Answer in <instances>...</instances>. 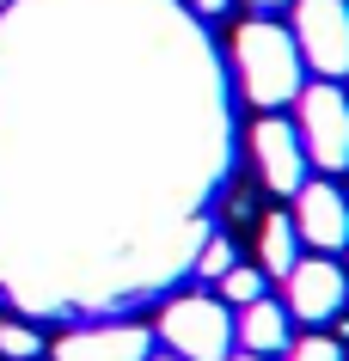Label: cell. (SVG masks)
Segmentation results:
<instances>
[{
	"label": "cell",
	"instance_id": "cell-19",
	"mask_svg": "<svg viewBox=\"0 0 349 361\" xmlns=\"http://www.w3.org/2000/svg\"><path fill=\"white\" fill-rule=\"evenodd\" d=\"M166 361H178V355H166Z\"/></svg>",
	"mask_w": 349,
	"mask_h": 361
},
{
	"label": "cell",
	"instance_id": "cell-13",
	"mask_svg": "<svg viewBox=\"0 0 349 361\" xmlns=\"http://www.w3.org/2000/svg\"><path fill=\"white\" fill-rule=\"evenodd\" d=\"M227 269H233V245H227V233H209V239H202V251H196V276L221 282Z\"/></svg>",
	"mask_w": 349,
	"mask_h": 361
},
{
	"label": "cell",
	"instance_id": "cell-18",
	"mask_svg": "<svg viewBox=\"0 0 349 361\" xmlns=\"http://www.w3.org/2000/svg\"><path fill=\"white\" fill-rule=\"evenodd\" d=\"M6 6H13V0H0V13H6Z\"/></svg>",
	"mask_w": 349,
	"mask_h": 361
},
{
	"label": "cell",
	"instance_id": "cell-12",
	"mask_svg": "<svg viewBox=\"0 0 349 361\" xmlns=\"http://www.w3.org/2000/svg\"><path fill=\"white\" fill-rule=\"evenodd\" d=\"M0 355L6 361H37L43 355V331L25 319H0Z\"/></svg>",
	"mask_w": 349,
	"mask_h": 361
},
{
	"label": "cell",
	"instance_id": "cell-1",
	"mask_svg": "<svg viewBox=\"0 0 349 361\" xmlns=\"http://www.w3.org/2000/svg\"><path fill=\"white\" fill-rule=\"evenodd\" d=\"M233 74H239V92L252 98L257 111H282L300 98V43H294L288 25H270V19H252L239 25L233 37Z\"/></svg>",
	"mask_w": 349,
	"mask_h": 361
},
{
	"label": "cell",
	"instance_id": "cell-10",
	"mask_svg": "<svg viewBox=\"0 0 349 361\" xmlns=\"http://www.w3.org/2000/svg\"><path fill=\"white\" fill-rule=\"evenodd\" d=\"M300 264V227H294V214H264V227H257V269L264 276H288Z\"/></svg>",
	"mask_w": 349,
	"mask_h": 361
},
{
	"label": "cell",
	"instance_id": "cell-16",
	"mask_svg": "<svg viewBox=\"0 0 349 361\" xmlns=\"http://www.w3.org/2000/svg\"><path fill=\"white\" fill-rule=\"evenodd\" d=\"M245 6H257V13H270V6H288V0H245Z\"/></svg>",
	"mask_w": 349,
	"mask_h": 361
},
{
	"label": "cell",
	"instance_id": "cell-14",
	"mask_svg": "<svg viewBox=\"0 0 349 361\" xmlns=\"http://www.w3.org/2000/svg\"><path fill=\"white\" fill-rule=\"evenodd\" d=\"M288 361H349V355H343V343H331V337H300L288 349Z\"/></svg>",
	"mask_w": 349,
	"mask_h": 361
},
{
	"label": "cell",
	"instance_id": "cell-5",
	"mask_svg": "<svg viewBox=\"0 0 349 361\" xmlns=\"http://www.w3.org/2000/svg\"><path fill=\"white\" fill-rule=\"evenodd\" d=\"M282 282H288V319L331 324L349 306V276H343L337 257H300Z\"/></svg>",
	"mask_w": 349,
	"mask_h": 361
},
{
	"label": "cell",
	"instance_id": "cell-6",
	"mask_svg": "<svg viewBox=\"0 0 349 361\" xmlns=\"http://www.w3.org/2000/svg\"><path fill=\"white\" fill-rule=\"evenodd\" d=\"M252 159H257V178H264L276 196H294L300 184H307V147H300V129H294L288 116H276V111L257 116Z\"/></svg>",
	"mask_w": 349,
	"mask_h": 361
},
{
	"label": "cell",
	"instance_id": "cell-3",
	"mask_svg": "<svg viewBox=\"0 0 349 361\" xmlns=\"http://www.w3.org/2000/svg\"><path fill=\"white\" fill-rule=\"evenodd\" d=\"M294 129H300V147L319 171H349V98L337 92V80H312L294 98Z\"/></svg>",
	"mask_w": 349,
	"mask_h": 361
},
{
	"label": "cell",
	"instance_id": "cell-17",
	"mask_svg": "<svg viewBox=\"0 0 349 361\" xmlns=\"http://www.w3.org/2000/svg\"><path fill=\"white\" fill-rule=\"evenodd\" d=\"M227 361H270V355H252V349H245V355H227Z\"/></svg>",
	"mask_w": 349,
	"mask_h": 361
},
{
	"label": "cell",
	"instance_id": "cell-7",
	"mask_svg": "<svg viewBox=\"0 0 349 361\" xmlns=\"http://www.w3.org/2000/svg\"><path fill=\"white\" fill-rule=\"evenodd\" d=\"M294 227H300V245L312 251H343L349 245V202L343 190L331 184V178H319V184H300L294 190Z\"/></svg>",
	"mask_w": 349,
	"mask_h": 361
},
{
	"label": "cell",
	"instance_id": "cell-9",
	"mask_svg": "<svg viewBox=\"0 0 349 361\" xmlns=\"http://www.w3.org/2000/svg\"><path fill=\"white\" fill-rule=\"evenodd\" d=\"M233 337L245 343L252 355H282V349H288V306H276V300H252V306H239V319H233Z\"/></svg>",
	"mask_w": 349,
	"mask_h": 361
},
{
	"label": "cell",
	"instance_id": "cell-2",
	"mask_svg": "<svg viewBox=\"0 0 349 361\" xmlns=\"http://www.w3.org/2000/svg\"><path fill=\"white\" fill-rule=\"evenodd\" d=\"M159 337L172 343L178 361H227L233 355V306L214 294H178L159 312Z\"/></svg>",
	"mask_w": 349,
	"mask_h": 361
},
{
	"label": "cell",
	"instance_id": "cell-15",
	"mask_svg": "<svg viewBox=\"0 0 349 361\" xmlns=\"http://www.w3.org/2000/svg\"><path fill=\"white\" fill-rule=\"evenodd\" d=\"M190 13H196V19H221V13H227V0H190Z\"/></svg>",
	"mask_w": 349,
	"mask_h": 361
},
{
	"label": "cell",
	"instance_id": "cell-4",
	"mask_svg": "<svg viewBox=\"0 0 349 361\" xmlns=\"http://www.w3.org/2000/svg\"><path fill=\"white\" fill-rule=\"evenodd\" d=\"M294 43L312 74L343 80L349 74V6L343 0H294Z\"/></svg>",
	"mask_w": 349,
	"mask_h": 361
},
{
	"label": "cell",
	"instance_id": "cell-8",
	"mask_svg": "<svg viewBox=\"0 0 349 361\" xmlns=\"http://www.w3.org/2000/svg\"><path fill=\"white\" fill-rule=\"evenodd\" d=\"M154 331L147 324H80L56 343V361H147Z\"/></svg>",
	"mask_w": 349,
	"mask_h": 361
},
{
	"label": "cell",
	"instance_id": "cell-11",
	"mask_svg": "<svg viewBox=\"0 0 349 361\" xmlns=\"http://www.w3.org/2000/svg\"><path fill=\"white\" fill-rule=\"evenodd\" d=\"M264 282H270V276L257 264H233L227 276H221V300L227 306H252V300H264Z\"/></svg>",
	"mask_w": 349,
	"mask_h": 361
}]
</instances>
